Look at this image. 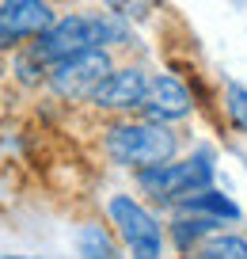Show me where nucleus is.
<instances>
[{"label":"nucleus","instance_id":"nucleus-1","mask_svg":"<svg viewBox=\"0 0 247 259\" xmlns=\"http://www.w3.org/2000/svg\"><path fill=\"white\" fill-rule=\"evenodd\" d=\"M103 156L114 168L126 171H141L152 164L175 160L179 156V134L168 122H152V118H126V122H111L103 130Z\"/></svg>","mask_w":247,"mask_h":259},{"label":"nucleus","instance_id":"nucleus-2","mask_svg":"<svg viewBox=\"0 0 247 259\" xmlns=\"http://www.w3.org/2000/svg\"><path fill=\"white\" fill-rule=\"evenodd\" d=\"M126 38L129 31L122 23V16H114V12H69V16H57L54 27L46 34H38L31 46L46 65H54L61 57H72L91 46H107V50L122 46Z\"/></svg>","mask_w":247,"mask_h":259},{"label":"nucleus","instance_id":"nucleus-3","mask_svg":"<svg viewBox=\"0 0 247 259\" xmlns=\"http://www.w3.org/2000/svg\"><path fill=\"white\" fill-rule=\"evenodd\" d=\"M213 153H194V156H183V160H164V164H152V168H141L133 171V183L137 191L156 206H168L175 210L179 202H186L190 194L213 187Z\"/></svg>","mask_w":247,"mask_h":259},{"label":"nucleus","instance_id":"nucleus-4","mask_svg":"<svg viewBox=\"0 0 247 259\" xmlns=\"http://www.w3.org/2000/svg\"><path fill=\"white\" fill-rule=\"evenodd\" d=\"M103 210H107V221L118 233L129 259H164V251H168V225H160L152 206H144L137 194L118 191L107 198Z\"/></svg>","mask_w":247,"mask_h":259},{"label":"nucleus","instance_id":"nucleus-5","mask_svg":"<svg viewBox=\"0 0 247 259\" xmlns=\"http://www.w3.org/2000/svg\"><path fill=\"white\" fill-rule=\"evenodd\" d=\"M111 73H114V54L107 46H91V50H80V54L61 57V61L50 65L46 88L61 103H88Z\"/></svg>","mask_w":247,"mask_h":259},{"label":"nucleus","instance_id":"nucleus-6","mask_svg":"<svg viewBox=\"0 0 247 259\" xmlns=\"http://www.w3.org/2000/svg\"><path fill=\"white\" fill-rule=\"evenodd\" d=\"M149 80L152 76L141 65H114V73L95 88V96L88 103L103 114H133V111L141 114L144 96H149Z\"/></svg>","mask_w":247,"mask_h":259},{"label":"nucleus","instance_id":"nucleus-7","mask_svg":"<svg viewBox=\"0 0 247 259\" xmlns=\"http://www.w3.org/2000/svg\"><path fill=\"white\" fill-rule=\"evenodd\" d=\"M194 111V96L175 73H156L149 80V96H144V107L141 114L152 122H183L186 114Z\"/></svg>","mask_w":247,"mask_h":259},{"label":"nucleus","instance_id":"nucleus-8","mask_svg":"<svg viewBox=\"0 0 247 259\" xmlns=\"http://www.w3.org/2000/svg\"><path fill=\"white\" fill-rule=\"evenodd\" d=\"M54 8L50 0H19V4H0V23L8 27V34L23 46V42H34L38 34H46L54 27Z\"/></svg>","mask_w":247,"mask_h":259},{"label":"nucleus","instance_id":"nucleus-9","mask_svg":"<svg viewBox=\"0 0 247 259\" xmlns=\"http://www.w3.org/2000/svg\"><path fill=\"white\" fill-rule=\"evenodd\" d=\"M171 213H175V218H171V225H168V240H171V248H175L179 255H194L206 236H213L217 229H224L221 221L202 218V213H186V210H171Z\"/></svg>","mask_w":247,"mask_h":259},{"label":"nucleus","instance_id":"nucleus-10","mask_svg":"<svg viewBox=\"0 0 247 259\" xmlns=\"http://www.w3.org/2000/svg\"><path fill=\"white\" fill-rule=\"evenodd\" d=\"M72 244H76L80 259H126L122 255L126 248H122L118 233H114L111 225H103V221H84V225H76Z\"/></svg>","mask_w":247,"mask_h":259},{"label":"nucleus","instance_id":"nucleus-11","mask_svg":"<svg viewBox=\"0 0 247 259\" xmlns=\"http://www.w3.org/2000/svg\"><path fill=\"white\" fill-rule=\"evenodd\" d=\"M175 210L202 213V218H213V221H221V225H236V221L243 218V210H239V206L232 202L224 191H217V187H206V191L190 194V198H186V202H179Z\"/></svg>","mask_w":247,"mask_h":259},{"label":"nucleus","instance_id":"nucleus-12","mask_svg":"<svg viewBox=\"0 0 247 259\" xmlns=\"http://www.w3.org/2000/svg\"><path fill=\"white\" fill-rule=\"evenodd\" d=\"M8 73L16 76L23 88H42V84L50 80V65L42 61L38 54H34L31 42H23V46H16V54H12V65H8Z\"/></svg>","mask_w":247,"mask_h":259},{"label":"nucleus","instance_id":"nucleus-13","mask_svg":"<svg viewBox=\"0 0 247 259\" xmlns=\"http://www.w3.org/2000/svg\"><path fill=\"white\" fill-rule=\"evenodd\" d=\"M194 255L198 259H247V236L232 233V229H217L213 236L202 240V248Z\"/></svg>","mask_w":247,"mask_h":259},{"label":"nucleus","instance_id":"nucleus-14","mask_svg":"<svg viewBox=\"0 0 247 259\" xmlns=\"http://www.w3.org/2000/svg\"><path fill=\"white\" fill-rule=\"evenodd\" d=\"M224 114H228V122L239 134H247V88L243 84H228L224 88Z\"/></svg>","mask_w":247,"mask_h":259},{"label":"nucleus","instance_id":"nucleus-15","mask_svg":"<svg viewBox=\"0 0 247 259\" xmlns=\"http://www.w3.org/2000/svg\"><path fill=\"white\" fill-rule=\"evenodd\" d=\"M16 46H19V42H16V38L8 34V27L0 23V54H8V50H16Z\"/></svg>","mask_w":247,"mask_h":259},{"label":"nucleus","instance_id":"nucleus-16","mask_svg":"<svg viewBox=\"0 0 247 259\" xmlns=\"http://www.w3.org/2000/svg\"><path fill=\"white\" fill-rule=\"evenodd\" d=\"M0 259H50V255H31V251H4Z\"/></svg>","mask_w":247,"mask_h":259},{"label":"nucleus","instance_id":"nucleus-17","mask_svg":"<svg viewBox=\"0 0 247 259\" xmlns=\"http://www.w3.org/2000/svg\"><path fill=\"white\" fill-rule=\"evenodd\" d=\"M4 73H8V65H4V57H0V80H4Z\"/></svg>","mask_w":247,"mask_h":259},{"label":"nucleus","instance_id":"nucleus-18","mask_svg":"<svg viewBox=\"0 0 247 259\" xmlns=\"http://www.w3.org/2000/svg\"><path fill=\"white\" fill-rule=\"evenodd\" d=\"M0 4H19V0H0Z\"/></svg>","mask_w":247,"mask_h":259},{"label":"nucleus","instance_id":"nucleus-19","mask_svg":"<svg viewBox=\"0 0 247 259\" xmlns=\"http://www.w3.org/2000/svg\"><path fill=\"white\" fill-rule=\"evenodd\" d=\"M179 259H198V255H179Z\"/></svg>","mask_w":247,"mask_h":259}]
</instances>
